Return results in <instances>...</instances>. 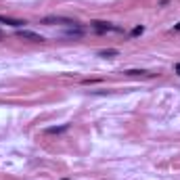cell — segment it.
I'll use <instances>...</instances> for the list:
<instances>
[{"mask_svg":"<svg viewBox=\"0 0 180 180\" xmlns=\"http://www.w3.org/2000/svg\"><path fill=\"white\" fill-rule=\"evenodd\" d=\"M92 27H94L96 32H120L117 25H111V23H107V21H94Z\"/></svg>","mask_w":180,"mask_h":180,"instance_id":"7a4b0ae2","label":"cell"},{"mask_svg":"<svg viewBox=\"0 0 180 180\" xmlns=\"http://www.w3.org/2000/svg\"><path fill=\"white\" fill-rule=\"evenodd\" d=\"M0 23H7V25H15V27L25 25V21H23V19H9V17H2V15H0Z\"/></svg>","mask_w":180,"mask_h":180,"instance_id":"277c9868","label":"cell"},{"mask_svg":"<svg viewBox=\"0 0 180 180\" xmlns=\"http://www.w3.org/2000/svg\"><path fill=\"white\" fill-rule=\"evenodd\" d=\"M176 71H178V73H180V63H176Z\"/></svg>","mask_w":180,"mask_h":180,"instance_id":"8fae6325","label":"cell"},{"mask_svg":"<svg viewBox=\"0 0 180 180\" xmlns=\"http://www.w3.org/2000/svg\"><path fill=\"white\" fill-rule=\"evenodd\" d=\"M99 55L105 57V59H113V57L120 55V50H115V48H105V50H99Z\"/></svg>","mask_w":180,"mask_h":180,"instance_id":"8992f818","label":"cell"},{"mask_svg":"<svg viewBox=\"0 0 180 180\" xmlns=\"http://www.w3.org/2000/svg\"><path fill=\"white\" fill-rule=\"evenodd\" d=\"M19 36H21V38H25V40H32V42H42V40H44L40 34L29 32V29H19Z\"/></svg>","mask_w":180,"mask_h":180,"instance_id":"3957f363","label":"cell"},{"mask_svg":"<svg viewBox=\"0 0 180 180\" xmlns=\"http://www.w3.org/2000/svg\"><path fill=\"white\" fill-rule=\"evenodd\" d=\"M44 25H76V21L69 17H61V15H48L42 19Z\"/></svg>","mask_w":180,"mask_h":180,"instance_id":"6da1fadb","label":"cell"},{"mask_svg":"<svg viewBox=\"0 0 180 180\" xmlns=\"http://www.w3.org/2000/svg\"><path fill=\"white\" fill-rule=\"evenodd\" d=\"M67 128H69L67 124H63V126H55V128H46L44 132H46V134H61V132H65Z\"/></svg>","mask_w":180,"mask_h":180,"instance_id":"52a82bcc","label":"cell"},{"mask_svg":"<svg viewBox=\"0 0 180 180\" xmlns=\"http://www.w3.org/2000/svg\"><path fill=\"white\" fill-rule=\"evenodd\" d=\"M61 180H69V178H61Z\"/></svg>","mask_w":180,"mask_h":180,"instance_id":"7c38bea8","label":"cell"},{"mask_svg":"<svg viewBox=\"0 0 180 180\" xmlns=\"http://www.w3.org/2000/svg\"><path fill=\"white\" fill-rule=\"evenodd\" d=\"M143 32H145V27H143V25H136L134 29H132V32H130V36H140Z\"/></svg>","mask_w":180,"mask_h":180,"instance_id":"9c48e42d","label":"cell"},{"mask_svg":"<svg viewBox=\"0 0 180 180\" xmlns=\"http://www.w3.org/2000/svg\"><path fill=\"white\" fill-rule=\"evenodd\" d=\"M174 29H176V32H180V23H176V25H174Z\"/></svg>","mask_w":180,"mask_h":180,"instance_id":"30bf717a","label":"cell"},{"mask_svg":"<svg viewBox=\"0 0 180 180\" xmlns=\"http://www.w3.org/2000/svg\"><path fill=\"white\" fill-rule=\"evenodd\" d=\"M124 73H126V76H153V73L147 71V69H126Z\"/></svg>","mask_w":180,"mask_h":180,"instance_id":"5b68a950","label":"cell"},{"mask_svg":"<svg viewBox=\"0 0 180 180\" xmlns=\"http://www.w3.org/2000/svg\"><path fill=\"white\" fill-rule=\"evenodd\" d=\"M65 34H67V36H73V38H80V36L84 34V32H82V29H80V27H73V29H67V32H65Z\"/></svg>","mask_w":180,"mask_h":180,"instance_id":"ba28073f","label":"cell"}]
</instances>
